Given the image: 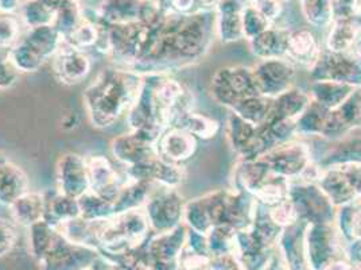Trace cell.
<instances>
[{
    "label": "cell",
    "instance_id": "18",
    "mask_svg": "<svg viewBox=\"0 0 361 270\" xmlns=\"http://www.w3.org/2000/svg\"><path fill=\"white\" fill-rule=\"evenodd\" d=\"M288 49L298 59L310 56V53L314 50V40L310 33L300 31L288 38Z\"/></svg>",
    "mask_w": 361,
    "mask_h": 270
},
{
    "label": "cell",
    "instance_id": "15",
    "mask_svg": "<svg viewBox=\"0 0 361 270\" xmlns=\"http://www.w3.org/2000/svg\"><path fill=\"white\" fill-rule=\"evenodd\" d=\"M302 10L309 22L316 26H324L331 20L333 14L331 0H301Z\"/></svg>",
    "mask_w": 361,
    "mask_h": 270
},
{
    "label": "cell",
    "instance_id": "7",
    "mask_svg": "<svg viewBox=\"0 0 361 270\" xmlns=\"http://www.w3.org/2000/svg\"><path fill=\"white\" fill-rule=\"evenodd\" d=\"M114 158L126 168L142 164L158 155L155 145L136 133L119 135L111 143Z\"/></svg>",
    "mask_w": 361,
    "mask_h": 270
},
{
    "label": "cell",
    "instance_id": "24",
    "mask_svg": "<svg viewBox=\"0 0 361 270\" xmlns=\"http://www.w3.org/2000/svg\"><path fill=\"white\" fill-rule=\"evenodd\" d=\"M201 1H207L208 3V1H212V0H201Z\"/></svg>",
    "mask_w": 361,
    "mask_h": 270
},
{
    "label": "cell",
    "instance_id": "5",
    "mask_svg": "<svg viewBox=\"0 0 361 270\" xmlns=\"http://www.w3.org/2000/svg\"><path fill=\"white\" fill-rule=\"evenodd\" d=\"M85 158L90 192L114 203L127 179H121L115 166L104 155H90Z\"/></svg>",
    "mask_w": 361,
    "mask_h": 270
},
{
    "label": "cell",
    "instance_id": "16",
    "mask_svg": "<svg viewBox=\"0 0 361 270\" xmlns=\"http://www.w3.org/2000/svg\"><path fill=\"white\" fill-rule=\"evenodd\" d=\"M221 30L229 33V29L240 31L243 29V13L236 0H223L220 3Z\"/></svg>",
    "mask_w": 361,
    "mask_h": 270
},
{
    "label": "cell",
    "instance_id": "3",
    "mask_svg": "<svg viewBox=\"0 0 361 270\" xmlns=\"http://www.w3.org/2000/svg\"><path fill=\"white\" fill-rule=\"evenodd\" d=\"M57 191L63 195L80 199L90 191L87 158L77 153L61 155L56 166Z\"/></svg>",
    "mask_w": 361,
    "mask_h": 270
},
{
    "label": "cell",
    "instance_id": "23",
    "mask_svg": "<svg viewBox=\"0 0 361 270\" xmlns=\"http://www.w3.org/2000/svg\"><path fill=\"white\" fill-rule=\"evenodd\" d=\"M77 123H78V118H77L75 114H71V115H68V117L63 118V127L75 129V126H78Z\"/></svg>",
    "mask_w": 361,
    "mask_h": 270
},
{
    "label": "cell",
    "instance_id": "20",
    "mask_svg": "<svg viewBox=\"0 0 361 270\" xmlns=\"http://www.w3.org/2000/svg\"><path fill=\"white\" fill-rule=\"evenodd\" d=\"M359 3L360 0H337L334 8L340 14V18H352Z\"/></svg>",
    "mask_w": 361,
    "mask_h": 270
},
{
    "label": "cell",
    "instance_id": "14",
    "mask_svg": "<svg viewBox=\"0 0 361 270\" xmlns=\"http://www.w3.org/2000/svg\"><path fill=\"white\" fill-rule=\"evenodd\" d=\"M81 218L87 221H108L115 216L114 203L88 191L78 199Z\"/></svg>",
    "mask_w": 361,
    "mask_h": 270
},
{
    "label": "cell",
    "instance_id": "9",
    "mask_svg": "<svg viewBox=\"0 0 361 270\" xmlns=\"http://www.w3.org/2000/svg\"><path fill=\"white\" fill-rule=\"evenodd\" d=\"M29 188L30 182L22 168L0 153V203L10 207L16 199L29 192Z\"/></svg>",
    "mask_w": 361,
    "mask_h": 270
},
{
    "label": "cell",
    "instance_id": "25",
    "mask_svg": "<svg viewBox=\"0 0 361 270\" xmlns=\"http://www.w3.org/2000/svg\"><path fill=\"white\" fill-rule=\"evenodd\" d=\"M256 1H259V0H256Z\"/></svg>",
    "mask_w": 361,
    "mask_h": 270
},
{
    "label": "cell",
    "instance_id": "4",
    "mask_svg": "<svg viewBox=\"0 0 361 270\" xmlns=\"http://www.w3.org/2000/svg\"><path fill=\"white\" fill-rule=\"evenodd\" d=\"M53 74L65 86L80 84L92 71V61L87 52L62 41L60 49L51 59Z\"/></svg>",
    "mask_w": 361,
    "mask_h": 270
},
{
    "label": "cell",
    "instance_id": "11",
    "mask_svg": "<svg viewBox=\"0 0 361 270\" xmlns=\"http://www.w3.org/2000/svg\"><path fill=\"white\" fill-rule=\"evenodd\" d=\"M78 216H81L78 199L63 195L57 189L46 192L44 222L47 225L60 228L61 225Z\"/></svg>",
    "mask_w": 361,
    "mask_h": 270
},
{
    "label": "cell",
    "instance_id": "22",
    "mask_svg": "<svg viewBox=\"0 0 361 270\" xmlns=\"http://www.w3.org/2000/svg\"><path fill=\"white\" fill-rule=\"evenodd\" d=\"M170 1H171V4H173V8H174L177 13L183 14V13H188V11L190 10V7L193 6V1H195V0H170Z\"/></svg>",
    "mask_w": 361,
    "mask_h": 270
},
{
    "label": "cell",
    "instance_id": "17",
    "mask_svg": "<svg viewBox=\"0 0 361 270\" xmlns=\"http://www.w3.org/2000/svg\"><path fill=\"white\" fill-rule=\"evenodd\" d=\"M20 38V25L16 16L0 13V49H10Z\"/></svg>",
    "mask_w": 361,
    "mask_h": 270
},
{
    "label": "cell",
    "instance_id": "10",
    "mask_svg": "<svg viewBox=\"0 0 361 270\" xmlns=\"http://www.w3.org/2000/svg\"><path fill=\"white\" fill-rule=\"evenodd\" d=\"M143 1L140 0H106L100 10L97 20L106 28L126 26L140 20Z\"/></svg>",
    "mask_w": 361,
    "mask_h": 270
},
{
    "label": "cell",
    "instance_id": "8",
    "mask_svg": "<svg viewBox=\"0 0 361 270\" xmlns=\"http://www.w3.org/2000/svg\"><path fill=\"white\" fill-rule=\"evenodd\" d=\"M196 148L190 133L180 127H169L155 142V151L159 158L170 164L189 158Z\"/></svg>",
    "mask_w": 361,
    "mask_h": 270
},
{
    "label": "cell",
    "instance_id": "21",
    "mask_svg": "<svg viewBox=\"0 0 361 270\" xmlns=\"http://www.w3.org/2000/svg\"><path fill=\"white\" fill-rule=\"evenodd\" d=\"M20 6V0H0V13L13 14Z\"/></svg>",
    "mask_w": 361,
    "mask_h": 270
},
{
    "label": "cell",
    "instance_id": "19",
    "mask_svg": "<svg viewBox=\"0 0 361 270\" xmlns=\"http://www.w3.org/2000/svg\"><path fill=\"white\" fill-rule=\"evenodd\" d=\"M18 240L16 225L0 218V257L10 253Z\"/></svg>",
    "mask_w": 361,
    "mask_h": 270
},
{
    "label": "cell",
    "instance_id": "13",
    "mask_svg": "<svg viewBox=\"0 0 361 270\" xmlns=\"http://www.w3.org/2000/svg\"><path fill=\"white\" fill-rule=\"evenodd\" d=\"M152 192V182L127 179L121 187V192L114 201V212L119 215L127 211L142 209Z\"/></svg>",
    "mask_w": 361,
    "mask_h": 270
},
{
    "label": "cell",
    "instance_id": "12",
    "mask_svg": "<svg viewBox=\"0 0 361 270\" xmlns=\"http://www.w3.org/2000/svg\"><path fill=\"white\" fill-rule=\"evenodd\" d=\"M11 216L18 225L31 227L44 221L45 194L26 192L10 206Z\"/></svg>",
    "mask_w": 361,
    "mask_h": 270
},
{
    "label": "cell",
    "instance_id": "2",
    "mask_svg": "<svg viewBox=\"0 0 361 270\" xmlns=\"http://www.w3.org/2000/svg\"><path fill=\"white\" fill-rule=\"evenodd\" d=\"M63 38L53 25L29 29L8 49V60L18 72H37L60 49Z\"/></svg>",
    "mask_w": 361,
    "mask_h": 270
},
{
    "label": "cell",
    "instance_id": "1",
    "mask_svg": "<svg viewBox=\"0 0 361 270\" xmlns=\"http://www.w3.org/2000/svg\"><path fill=\"white\" fill-rule=\"evenodd\" d=\"M143 76L119 66L100 71L84 92L90 123L96 129L111 127L130 111L142 87Z\"/></svg>",
    "mask_w": 361,
    "mask_h": 270
},
{
    "label": "cell",
    "instance_id": "6",
    "mask_svg": "<svg viewBox=\"0 0 361 270\" xmlns=\"http://www.w3.org/2000/svg\"><path fill=\"white\" fill-rule=\"evenodd\" d=\"M143 211L150 227L157 231H166L177 223L180 218L182 211L180 197L170 188L152 191Z\"/></svg>",
    "mask_w": 361,
    "mask_h": 270
}]
</instances>
